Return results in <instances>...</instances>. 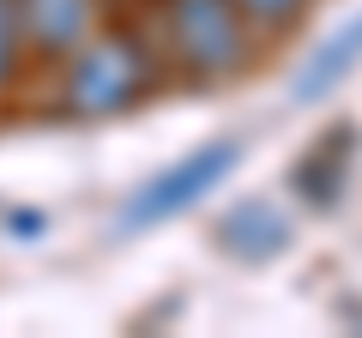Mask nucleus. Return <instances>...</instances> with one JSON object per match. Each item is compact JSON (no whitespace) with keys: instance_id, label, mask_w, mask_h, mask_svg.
Returning <instances> with one entry per match:
<instances>
[{"instance_id":"1a4fd4ad","label":"nucleus","mask_w":362,"mask_h":338,"mask_svg":"<svg viewBox=\"0 0 362 338\" xmlns=\"http://www.w3.org/2000/svg\"><path fill=\"white\" fill-rule=\"evenodd\" d=\"M18 54H25V25H18V0H0V91L13 85Z\"/></svg>"},{"instance_id":"9d476101","label":"nucleus","mask_w":362,"mask_h":338,"mask_svg":"<svg viewBox=\"0 0 362 338\" xmlns=\"http://www.w3.org/2000/svg\"><path fill=\"white\" fill-rule=\"evenodd\" d=\"M6 230H13L18 242H37V235L49 230V218H42V211H13V218H6Z\"/></svg>"},{"instance_id":"0eeeda50","label":"nucleus","mask_w":362,"mask_h":338,"mask_svg":"<svg viewBox=\"0 0 362 338\" xmlns=\"http://www.w3.org/2000/svg\"><path fill=\"white\" fill-rule=\"evenodd\" d=\"M356 61H362V13L344 18L338 30H326V37L302 54V66L290 73V85H284V103L290 109H308V103H320V97H332L338 85L350 78Z\"/></svg>"},{"instance_id":"9b49d317","label":"nucleus","mask_w":362,"mask_h":338,"mask_svg":"<svg viewBox=\"0 0 362 338\" xmlns=\"http://www.w3.org/2000/svg\"><path fill=\"white\" fill-rule=\"evenodd\" d=\"M344 314H350V320H356V326H362V302H356V308H344Z\"/></svg>"},{"instance_id":"7ed1b4c3","label":"nucleus","mask_w":362,"mask_h":338,"mask_svg":"<svg viewBox=\"0 0 362 338\" xmlns=\"http://www.w3.org/2000/svg\"><path fill=\"white\" fill-rule=\"evenodd\" d=\"M235 163H242V139H211V145H199V151H187L175 169H163V175H151L145 187H133V199L121 206L115 230L121 235H139V230H151V223L181 218V211L199 206L211 187L230 182Z\"/></svg>"},{"instance_id":"6e6552de","label":"nucleus","mask_w":362,"mask_h":338,"mask_svg":"<svg viewBox=\"0 0 362 338\" xmlns=\"http://www.w3.org/2000/svg\"><path fill=\"white\" fill-rule=\"evenodd\" d=\"M235 6H242V18L259 37H284V30L302 25V13H308V0H235Z\"/></svg>"},{"instance_id":"f257e3e1","label":"nucleus","mask_w":362,"mask_h":338,"mask_svg":"<svg viewBox=\"0 0 362 338\" xmlns=\"http://www.w3.org/2000/svg\"><path fill=\"white\" fill-rule=\"evenodd\" d=\"M151 49L139 30H97L85 49L66 61L61 78V109L73 121H115L151 91Z\"/></svg>"},{"instance_id":"423d86ee","label":"nucleus","mask_w":362,"mask_h":338,"mask_svg":"<svg viewBox=\"0 0 362 338\" xmlns=\"http://www.w3.org/2000/svg\"><path fill=\"white\" fill-rule=\"evenodd\" d=\"M109 0H18V25H25V49L42 61H73L97 30H103Z\"/></svg>"},{"instance_id":"f8f14e48","label":"nucleus","mask_w":362,"mask_h":338,"mask_svg":"<svg viewBox=\"0 0 362 338\" xmlns=\"http://www.w3.org/2000/svg\"><path fill=\"white\" fill-rule=\"evenodd\" d=\"M109 6H115V0H109Z\"/></svg>"},{"instance_id":"39448f33","label":"nucleus","mask_w":362,"mask_h":338,"mask_svg":"<svg viewBox=\"0 0 362 338\" xmlns=\"http://www.w3.org/2000/svg\"><path fill=\"white\" fill-rule=\"evenodd\" d=\"M290 218L272 199H235L230 211H218V223H211V247H218L223 260L235 266H272L290 254Z\"/></svg>"},{"instance_id":"f03ea898","label":"nucleus","mask_w":362,"mask_h":338,"mask_svg":"<svg viewBox=\"0 0 362 338\" xmlns=\"http://www.w3.org/2000/svg\"><path fill=\"white\" fill-rule=\"evenodd\" d=\"M157 18L175 66L199 85H223L254 61V25L235 0H157Z\"/></svg>"},{"instance_id":"20e7f679","label":"nucleus","mask_w":362,"mask_h":338,"mask_svg":"<svg viewBox=\"0 0 362 338\" xmlns=\"http://www.w3.org/2000/svg\"><path fill=\"white\" fill-rule=\"evenodd\" d=\"M356 151H362V127L356 121H332V127L290 163V187H296L302 206L308 211H338L350 175H356Z\"/></svg>"}]
</instances>
